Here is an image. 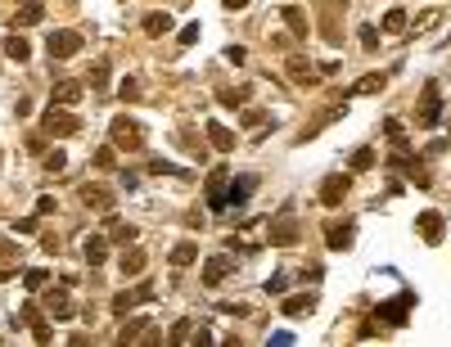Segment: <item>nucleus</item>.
I'll list each match as a JSON object with an SVG mask.
<instances>
[{
    "instance_id": "nucleus-9",
    "label": "nucleus",
    "mask_w": 451,
    "mask_h": 347,
    "mask_svg": "<svg viewBox=\"0 0 451 347\" xmlns=\"http://www.w3.org/2000/svg\"><path fill=\"white\" fill-rule=\"evenodd\" d=\"M149 297H154V284H149V280H140V289H122V293L113 297V312H118V316H127V312H136L140 302H149Z\"/></svg>"
},
{
    "instance_id": "nucleus-27",
    "label": "nucleus",
    "mask_w": 451,
    "mask_h": 347,
    "mask_svg": "<svg viewBox=\"0 0 451 347\" xmlns=\"http://www.w3.org/2000/svg\"><path fill=\"white\" fill-rule=\"evenodd\" d=\"M280 14H285V23H289V32H294V36H307V18H302L298 5H285Z\"/></svg>"
},
{
    "instance_id": "nucleus-29",
    "label": "nucleus",
    "mask_w": 451,
    "mask_h": 347,
    "mask_svg": "<svg viewBox=\"0 0 451 347\" xmlns=\"http://www.w3.org/2000/svg\"><path fill=\"white\" fill-rule=\"evenodd\" d=\"M140 271H144V253H140V248H131V253H122V275H131V280H136Z\"/></svg>"
},
{
    "instance_id": "nucleus-39",
    "label": "nucleus",
    "mask_w": 451,
    "mask_h": 347,
    "mask_svg": "<svg viewBox=\"0 0 451 347\" xmlns=\"http://www.w3.org/2000/svg\"><path fill=\"white\" fill-rule=\"evenodd\" d=\"M357 36H361V45H365V50H375V45H379V28H370V23H365V28H361Z\"/></svg>"
},
{
    "instance_id": "nucleus-42",
    "label": "nucleus",
    "mask_w": 451,
    "mask_h": 347,
    "mask_svg": "<svg viewBox=\"0 0 451 347\" xmlns=\"http://www.w3.org/2000/svg\"><path fill=\"white\" fill-rule=\"evenodd\" d=\"M118 95H122V99H140V81H136V77H127V81L118 86Z\"/></svg>"
},
{
    "instance_id": "nucleus-32",
    "label": "nucleus",
    "mask_w": 451,
    "mask_h": 347,
    "mask_svg": "<svg viewBox=\"0 0 451 347\" xmlns=\"http://www.w3.org/2000/svg\"><path fill=\"white\" fill-rule=\"evenodd\" d=\"M23 284H28L32 293H36V289H45V284H50V271H45V266H32V271H23Z\"/></svg>"
},
{
    "instance_id": "nucleus-15",
    "label": "nucleus",
    "mask_w": 451,
    "mask_h": 347,
    "mask_svg": "<svg viewBox=\"0 0 451 347\" xmlns=\"http://www.w3.org/2000/svg\"><path fill=\"white\" fill-rule=\"evenodd\" d=\"M230 271H235V262H230L226 253H217V257H208V266H203V284H208V289H217V284H222Z\"/></svg>"
},
{
    "instance_id": "nucleus-11",
    "label": "nucleus",
    "mask_w": 451,
    "mask_h": 347,
    "mask_svg": "<svg viewBox=\"0 0 451 347\" xmlns=\"http://www.w3.org/2000/svg\"><path fill=\"white\" fill-rule=\"evenodd\" d=\"M18 320H23V325H32V339H36V343H55V329L45 325V316L36 312L32 302H28V307H18Z\"/></svg>"
},
{
    "instance_id": "nucleus-30",
    "label": "nucleus",
    "mask_w": 451,
    "mask_h": 347,
    "mask_svg": "<svg viewBox=\"0 0 451 347\" xmlns=\"http://www.w3.org/2000/svg\"><path fill=\"white\" fill-rule=\"evenodd\" d=\"M411 28V18H406V9H388V14H384V32H406Z\"/></svg>"
},
{
    "instance_id": "nucleus-48",
    "label": "nucleus",
    "mask_w": 451,
    "mask_h": 347,
    "mask_svg": "<svg viewBox=\"0 0 451 347\" xmlns=\"http://www.w3.org/2000/svg\"><path fill=\"white\" fill-rule=\"evenodd\" d=\"M226 59L230 64H244V45H226Z\"/></svg>"
},
{
    "instance_id": "nucleus-40",
    "label": "nucleus",
    "mask_w": 451,
    "mask_h": 347,
    "mask_svg": "<svg viewBox=\"0 0 451 347\" xmlns=\"http://www.w3.org/2000/svg\"><path fill=\"white\" fill-rule=\"evenodd\" d=\"M388 140H393L397 149H406V131H401V122H397V118L388 122Z\"/></svg>"
},
{
    "instance_id": "nucleus-20",
    "label": "nucleus",
    "mask_w": 451,
    "mask_h": 347,
    "mask_svg": "<svg viewBox=\"0 0 451 347\" xmlns=\"http://www.w3.org/2000/svg\"><path fill=\"white\" fill-rule=\"evenodd\" d=\"M393 167H397V171H406V176H416L420 190H429V171L420 167V158H406V154H401V158H393Z\"/></svg>"
},
{
    "instance_id": "nucleus-3",
    "label": "nucleus",
    "mask_w": 451,
    "mask_h": 347,
    "mask_svg": "<svg viewBox=\"0 0 451 347\" xmlns=\"http://www.w3.org/2000/svg\"><path fill=\"white\" fill-rule=\"evenodd\" d=\"M438 122H443V91H438V81H429L420 91V104H416V127L433 131Z\"/></svg>"
},
{
    "instance_id": "nucleus-38",
    "label": "nucleus",
    "mask_w": 451,
    "mask_h": 347,
    "mask_svg": "<svg viewBox=\"0 0 451 347\" xmlns=\"http://www.w3.org/2000/svg\"><path fill=\"white\" fill-rule=\"evenodd\" d=\"M149 171H158V176H163V171H167V176H185V171H181L176 163H163V158H154V163H149Z\"/></svg>"
},
{
    "instance_id": "nucleus-16",
    "label": "nucleus",
    "mask_w": 451,
    "mask_h": 347,
    "mask_svg": "<svg viewBox=\"0 0 451 347\" xmlns=\"http://www.w3.org/2000/svg\"><path fill=\"white\" fill-rule=\"evenodd\" d=\"M81 81H55V91H50V104H64V108H72V104H81Z\"/></svg>"
},
{
    "instance_id": "nucleus-31",
    "label": "nucleus",
    "mask_w": 451,
    "mask_h": 347,
    "mask_svg": "<svg viewBox=\"0 0 451 347\" xmlns=\"http://www.w3.org/2000/svg\"><path fill=\"white\" fill-rule=\"evenodd\" d=\"M95 167H104V171L118 167V144H113V140H108L104 149H95Z\"/></svg>"
},
{
    "instance_id": "nucleus-13",
    "label": "nucleus",
    "mask_w": 451,
    "mask_h": 347,
    "mask_svg": "<svg viewBox=\"0 0 451 347\" xmlns=\"http://www.w3.org/2000/svg\"><path fill=\"white\" fill-rule=\"evenodd\" d=\"M226 185H230V171L217 167L208 176V207H212V212H226Z\"/></svg>"
},
{
    "instance_id": "nucleus-21",
    "label": "nucleus",
    "mask_w": 451,
    "mask_h": 347,
    "mask_svg": "<svg viewBox=\"0 0 451 347\" xmlns=\"http://www.w3.org/2000/svg\"><path fill=\"white\" fill-rule=\"evenodd\" d=\"M41 18H45L41 0H28V5H18V14H14V28H36Z\"/></svg>"
},
{
    "instance_id": "nucleus-2",
    "label": "nucleus",
    "mask_w": 451,
    "mask_h": 347,
    "mask_svg": "<svg viewBox=\"0 0 451 347\" xmlns=\"http://www.w3.org/2000/svg\"><path fill=\"white\" fill-rule=\"evenodd\" d=\"M108 140H113L118 149H127V154H131V149H144V127H140L136 118L118 113L113 122H108Z\"/></svg>"
},
{
    "instance_id": "nucleus-19",
    "label": "nucleus",
    "mask_w": 451,
    "mask_h": 347,
    "mask_svg": "<svg viewBox=\"0 0 451 347\" xmlns=\"http://www.w3.org/2000/svg\"><path fill=\"white\" fill-rule=\"evenodd\" d=\"M45 307H50V316H55V320H72V316H77V307H72V297H68L64 289L45 297Z\"/></svg>"
},
{
    "instance_id": "nucleus-37",
    "label": "nucleus",
    "mask_w": 451,
    "mask_h": 347,
    "mask_svg": "<svg viewBox=\"0 0 451 347\" xmlns=\"http://www.w3.org/2000/svg\"><path fill=\"white\" fill-rule=\"evenodd\" d=\"M365 167H375V149H357L352 154V171H365Z\"/></svg>"
},
{
    "instance_id": "nucleus-34",
    "label": "nucleus",
    "mask_w": 451,
    "mask_h": 347,
    "mask_svg": "<svg viewBox=\"0 0 451 347\" xmlns=\"http://www.w3.org/2000/svg\"><path fill=\"white\" fill-rule=\"evenodd\" d=\"M194 257H199V248H194V244H176L172 248V266H190Z\"/></svg>"
},
{
    "instance_id": "nucleus-23",
    "label": "nucleus",
    "mask_w": 451,
    "mask_h": 347,
    "mask_svg": "<svg viewBox=\"0 0 451 347\" xmlns=\"http://www.w3.org/2000/svg\"><path fill=\"white\" fill-rule=\"evenodd\" d=\"M217 99H222L226 108H244V104L253 99V91H249V86H235V91H230V86H222V91H217Z\"/></svg>"
},
{
    "instance_id": "nucleus-7",
    "label": "nucleus",
    "mask_w": 451,
    "mask_h": 347,
    "mask_svg": "<svg viewBox=\"0 0 451 347\" xmlns=\"http://www.w3.org/2000/svg\"><path fill=\"white\" fill-rule=\"evenodd\" d=\"M352 230H357V226H352L348 217H343V221H330V226H325V248H330V253H348L352 239H357Z\"/></svg>"
},
{
    "instance_id": "nucleus-14",
    "label": "nucleus",
    "mask_w": 451,
    "mask_h": 347,
    "mask_svg": "<svg viewBox=\"0 0 451 347\" xmlns=\"http://www.w3.org/2000/svg\"><path fill=\"white\" fill-rule=\"evenodd\" d=\"M443 226H447L443 212H420V217H416V230H420L424 244H443Z\"/></svg>"
},
{
    "instance_id": "nucleus-49",
    "label": "nucleus",
    "mask_w": 451,
    "mask_h": 347,
    "mask_svg": "<svg viewBox=\"0 0 451 347\" xmlns=\"http://www.w3.org/2000/svg\"><path fill=\"white\" fill-rule=\"evenodd\" d=\"M14 230H18V234H32V230H36V217H23Z\"/></svg>"
},
{
    "instance_id": "nucleus-50",
    "label": "nucleus",
    "mask_w": 451,
    "mask_h": 347,
    "mask_svg": "<svg viewBox=\"0 0 451 347\" xmlns=\"http://www.w3.org/2000/svg\"><path fill=\"white\" fill-rule=\"evenodd\" d=\"M222 5H226V9H244V5H249V0H222Z\"/></svg>"
},
{
    "instance_id": "nucleus-36",
    "label": "nucleus",
    "mask_w": 451,
    "mask_h": 347,
    "mask_svg": "<svg viewBox=\"0 0 451 347\" xmlns=\"http://www.w3.org/2000/svg\"><path fill=\"white\" fill-rule=\"evenodd\" d=\"M144 325H149V320H131V325H122L118 343H136V334H144Z\"/></svg>"
},
{
    "instance_id": "nucleus-10",
    "label": "nucleus",
    "mask_w": 451,
    "mask_h": 347,
    "mask_svg": "<svg viewBox=\"0 0 451 347\" xmlns=\"http://www.w3.org/2000/svg\"><path fill=\"white\" fill-rule=\"evenodd\" d=\"M253 190H258V176H253V171H244V176H235L226 185V207H244L253 198Z\"/></svg>"
},
{
    "instance_id": "nucleus-8",
    "label": "nucleus",
    "mask_w": 451,
    "mask_h": 347,
    "mask_svg": "<svg viewBox=\"0 0 451 347\" xmlns=\"http://www.w3.org/2000/svg\"><path fill=\"white\" fill-rule=\"evenodd\" d=\"M348 190H352V176H348V171H334V176H325V185H321V203L338 207L348 198Z\"/></svg>"
},
{
    "instance_id": "nucleus-44",
    "label": "nucleus",
    "mask_w": 451,
    "mask_h": 347,
    "mask_svg": "<svg viewBox=\"0 0 451 347\" xmlns=\"http://www.w3.org/2000/svg\"><path fill=\"white\" fill-rule=\"evenodd\" d=\"M185 334H190V320H176V325H172V339H167V343H185Z\"/></svg>"
},
{
    "instance_id": "nucleus-35",
    "label": "nucleus",
    "mask_w": 451,
    "mask_h": 347,
    "mask_svg": "<svg viewBox=\"0 0 451 347\" xmlns=\"http://www.w3.org/2000/svg\"><path fill=\"white\" fill-rule=\"evenodd\" d=\"M64 167H68V154H64V149H50V154H45V171H55V176H59Z\"/></svg>"
},
{
    "instance_id": "nucleus-4",
    "label": "nucleus",
    "mask_w": 451,
    "mask_h": 347,
    "mask_svg": "<svg viewBox=\"0 0 451 347\" xmlns=\"http://www.w3.org/2000/svg\"><path fill=\"white\" fill-rule=\"evenodd\" d=\"M41 131H45V135H77V131H81V118L68 113L64 104H50V108L41 113Z\"/></svg>"
},
{
    "instance_id": "nucleus-45",
    "label": "nucleus",
    "mask_w": 451,
    "mask_h": 347,
    "mask_svg": "<svg viewBox=\"0 0 451 347\" xmlns=\"http://www.w3.org/2000/svg\"><path fill=\"white\" fill-rule=\"evenodd\" d=\"M91 81H95V86H104V81H108V64H104V59L91 68Z\"/></svg>"
},
{
    "instance_id": "nucleus-26",
    "label": "nucleus",
    "mask_w": 451,
    "mask_h": 347,
    "mask_svg": "<svg viewBox=\"0 0 451 347\" xmlns=\"http://www.w3.org/2000/svg\"><path fill=\"white\" fill-rule=\"evenodd\" d=\"M5 55L14 59V64H28V59H32V50H28V41H23V36L14 32V36H9V41H5Z\"/></svg>"
},
{
    "instance_id": "nucleus-46",
    "label": "nucleus",
    "mask_w": 451,
    "mask_h": 347,
    "mask_svg": "<svg viewBox=\"0 0 451 347\" xmlns=\"http://www.w3.org/2000/svg\"><path fill=\"white\" fill-rule=\"evenodd\" d=\"M199 41V23H190V28H181V45H194Z\"/></svg>"
},
{
    "instance_id": "nucleus-18",
    "label": "nucleus",
    "mask_w": 451,
    "mask_h": 347,
    "mask_svg": "<svg viewBox=\"0 0 451 347\" xmlns=\"http://www.w3.org/2000/svg\"><path fill=\"white\" fill-rule=\"evenodd\" d=\"M280 307H285V316H312L316 312V293H294V297H285V302H280Z\"/></svg>"
},
{
    "instance_id": "nucleus-25",
    "label": "nucleus",
    "mask_w": 451,
    "mask_h": 347,
    "mask_svg": "<svg viewBox=\"0 0 451 347\" xmlns=\"http://www.w3.org/2000/svg\"><path fill=\"white\" fill-rule=\"evenodd\" d=\"M384 86H388V72H370V77H361L352 86V95H375V91H384Z\"/></svg>"
},
{
    "instance_id": "nucleus-41",
    "label": "nucleus",
    "mask_w": 451,
    "mask_h": 347,
    "mask_svg": "<svg viewBox=\"0 0 451 347\" xmlns=\"http://www.w3.org/2000/svg\"><path fill=\"white\" fill-rule=\"evenodd\" d=\"M285 289H289V275H285V271H275V275L266 280V293H285Z\"/></svg>"
},
{
    "instance_id": "nucleus-24",
    "label": "nucleus",
    "mask_w": 451,
    "mask_h": 347,
    "mask_svg": "<svg viewBox=\"0 0 451 347\" xmlns=\"http://www.w3.org/2000/svg\"><path fill=\"white\" fill-rule=\"evenodd\" d=\"M86 262L91 266H104L108 262V239H104V234H91V239H86Z\"/></svg>"
},
{
    "instance_id": "nucleus-22",
    "label": "nucleus",
    "mask_w": 451,
    "mask_h": 347,
    "mask_svg": "<svg viewBox=\"0 0 451 347\" xmlns=\"http://www.w3.org/2000/svg\"><path fill=\"white\" fill-rule=\"evenodd\" d=\"M136 226H122V221H113V212H108V244H122V248H127V244H136Z\"/></svg>"
},
{
    "instance_id": "nucleus-28",
    "label": "nucleus",
    "mask_w": 451,
    "mask_h": 347,
    "mask_svg": "<svg viewBox=\"0 0 451 347\" xmlns=\"http://www.w3.org/2000/svg\"><path fill=\"white\" fill-rule=\"evenodd\" d=\"M172 32V14H149L144 18V36H167Z\"/></svg>"
},
{
    "instance_id": "nucleus-6",
    "label": "nucleus",
    "mask_w": 451,
    "mask_h": 347,
    "mask_svg": "<svg viewBox=\"0 0 451 347\" xmlns=\"http://www.w3.org/2000/svg\"><path fill=\"white\" fill-rule=\"evenodd\" d=\"M266 239H271L275 248H289V244H298V221H294V212H280L275 221H271V230H266Z\"/></svg>"
},
{
    "instance_id": "nucleus-47",
    "label": "nucleus",
    "mask_w": 451,
    "mask_h": 347,
    "mask_svg": "<svg viewBox=\"0 0 451 347\" xmlns=\"http://www.w3.org/2000/svg\"><path fill=\"white\" fill-rule=\"evenodd\" d=\"M50 212H55V198H50V194L36 198V217H50Z\"/></svg>"
},
{
    "instance_id": "nucleus-1",
    "label": "nucleus",
    "mask_w": 451,
    "mask_h": 347,
    "mask_svg": "<svg viewBox=\"0 0 451 347\" xmlns=\"http://www.w3.org/2000/svg\"><path fill=\"white\" fill-rule=\"evenodd\" d=\"M416 289H401L397 297H388V302H379L375 307V316H379V325H388V329H401L411 320V312H416Z\"/></svg>"
},
{
    "instance_id": "nucleus-12",
    "label": "nucleus",
    "mask_w": 451,
    "mask_h": 347,
    "mask_svg": "<svg viewBox=\"0 0 451 347\" xmlns=\"http://www.w3.org/2000/svg\"><path fill=\"white\" fill-rule=\"evenodd\" d=\"M81 198H86V207H91V212H113V203H118V198H113V190H104V185H81Z\"/></svg>"
},
{
    "instance_id": "nucleus-17",
    "label": "nucleus",
    "mask_w": 451,
    "mask_h": 347,
    "mask_svg": "<svg viewBox=\"0 0 451 347\" xmlns=\"http://www.w3.org/2000/svg\"><path fill=\"white\" fill-rule=\"evenodd\" d=\"M203 131H208V144L217 149V154H230V149H235V131L222 127V122H208Z\"/></svg>"
},
{
    "instance_id": "nucleus-43",
    "label": "nucleus",
    "mask_w": 451,
    "mask_h": 347,
    "mask_svg": "<svg viewBox=\"0 0 451 347\" xmlns=\"http://www.w3.org/2000/svg\"><path fill=\"white\" fill-rule=\"evenodd\" d=\"M266 343H271V347H289V343H298V339H294V334H289V329H275V334H271V339H266Z\"/></svg>"
},
{
    "instance_id": "nucleus-33",
    "label": "nucleus",
    "mask_w": 451,
    "mask_h": 347,
    "mask_svg": "<svg viewBox=\"0 0 451 347\" xmlns=\"http://www.w3.org/2000/svg\"><path fill=\"white\" fill-rule=\"evenodd\" d=\"M289 77H294V81H312V64L302 55H294V59H289Z\"/></svg>"
},
{
    "instance_id": "nucleus-5",
    "label": "nucleus",
    "mask_w": 451,
    "mask_h": 347,
    "mask_svg": "<svg viewBox=\"0 0 451 347\" xmlns=\"http://www.w3.org/2000/svg\"><path fill=\"white\" fill-rule=\"evenodd\" d=\"M81 45H86V41H81V32H72V28H59V32L45 36V50H50V59H72Z\"/></svg>"
}]
</instances>
